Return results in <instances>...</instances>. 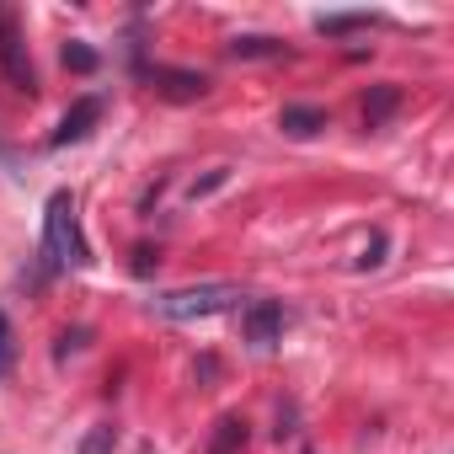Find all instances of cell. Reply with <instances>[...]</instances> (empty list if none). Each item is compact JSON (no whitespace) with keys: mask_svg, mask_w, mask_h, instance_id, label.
Masks as SVG:
<instances>
[{"mask_svg":"<svg viewBox=\"0 0 454 454\" xmlns=\"http://www.w3.org/2000/svg\"><path fill=\"white\" fill-rule=\"evenodd\" d=\"M43 252H49V268H86V241H81V224H75V203L70 192H54L49 208H43Z\"/></svg>","mask_w":454,"mask_h":454,"instance_id":"1","label":"cell"},{"mask_svg":"<svg viewBox=\"0 0 454 454\" xmlns=\"http://www.w3.org/2000/svg\"><path fill=\"white\" fill-rule=\"evenodd\" d=\"M247 294L236 284H192V289H171L155 300V316L160 321H203V316H224L236 310Z\"/></svg>","mask_w":454,"mask_h":454,"instance_id":"2","label":"cell"},{"mask_svg":"<svg viewBox=\"0 0 454 454\" xmlns=\"http://www.w3.org/2000/svg\"><path fill=\"white\" fill-rule=\"evenodd\" d=\"M241 332H247V342H252V348H273V342L284 337V305H273V300H257V305H247V316H241Z\"/></svg>","mask_w":454,"mask_h":454,"instance_id":"3","label":"cell"},{"mask_svg":"<svg viewBox=\"0 0 454 454\" xmlns=\"http://www.w3.org/2000/svg\"><path fill=\"white\" fill-rule=\"evenodd\" d=\"M145 75H150L155 91L171 97V102H198V97L208 91V81H203L198 70H166V65H155V70H145Z\"/></svg>","mask_w":454,"mask_h":454,"instance_id":"4","label":"cell"},{"mask_svg":"<svg viewBox=\"0 0 454 454\" xmlns=\"http://www.w3.org/2000/svg\"><path fill=\"white\" fill-rule=\"evenodd\" d=\"M0 65H6V75H12V86H22V91H33V65H27V49H22V33H17L12 22H0Z\"/></svg>","mask_w":454,"mask_h":454,"instance_id":"5","label":"cell"},{"mask_svg":"<svg viewBox=\"0 0 454 454\" xmlns=\"http://www.w3.org/2000/svg\"><path fill=\"white\" fill-rule=\"evenodd\" d=\"M97 118H102V102H97V97H81V102L65 113V123L54 129V145H75V139H86Z\"/></svg>","mask_w":454,"mask_h":454,"instance_id":"6","label":"cell"},{"mask_svg":"<svg viewBox=\"0 0 454 454\" xmlns=\"http://www.w3.org/2000/svg\"><path fill=\"white\" fill-rule=\"evenodd\" d=\"M401 97H406V91L390 86V81H385V86H369V97H364V129H380V123L401 107Z\"/></svg>","mask_w":454,"mask_h":454,"instance_id":"7","label":"cell"},{"mask_svg":"<svg viewBox=\"0 0 454 454\" xmlns=\"http://www.w3.org/2000/svg\"><path fill=\"white\" fill-rule=\"evenodd\" d=\"M278 129H284L289 139H310V134L326 129V113H321V107H284V113H278Z\"/></svg>","mask_w":454,"mask_h":454,"instance_id":"8","label":"cell"},{"mask_svg":"<svg viewBox=\"0 0 454 454\" xmlns=\"http://www.w3.org/2000/svg\"><path fill=\"white\" fill-rule=\"evenodd\" d=\"M241 443H247V422H241V417H219V422H214L208 454H241Z\"/></svg>","mask_w":454,"mask_h":454,"instance_id":"9","label":"cell"},{"mask_svg":"<svg viewBox=\"0 0 454 454\" xmlns=\"http://www.w3.org/2000/svg\"><path fill=\"white\" fill-rule=\"evenodd\" d=\"M231 54L236 59H284V43L278 38H236Z\"/></svg>","mask_w":454,"mask_h":454,"instance_id":"10","label":"cell"},{"mask_svg":"<svg viewBox=\"0 0 454 454\" xmlns=\"http://www.w3.org/2000/svg\"><path fill=\"white\" fill-rule=\"evenodd\" d=\"M81 454H118V427H113V422H97V427L81 438Z\"/></svg>","mask_w":454,"mask_h":454,"instance_id":"11","label":"cell"},{"mask_svg":"<svg viewBox=\"0 0 454 454\" xmlns=\"http://www.w3.org/2000/svg\"><path fill=\"white\" fill-rule=\"evenodd\" d=\"M12 369H17V332H12L6 310H0V380H6Z\"/></svg>","mask_w":454,"mask_h":454,"instance_id":"12","label":"cell"},{"mask_svg":"<svg viewBox=\"0 0 454 454\" xmlns=\"http://www.w3.org/2000/svg\"><path fill=\"white\" fill-rule=\"evenodd\" d=\"M316 27H321L326 38H337V33H353V27H369V17H358V12H353V17H321Z\"/></svg>","mask_w":454,"mask_h":454,"instance_id":"13","label":"cell"},{"mask_svg":"<svg viewBox=\"0 0 454 454\" xmlns=\"http://www.w3.org/2000/svg\"><path fill=\"white\" fill-rule=\"evenodd\" d=\"M65 65L81 70V75H91V70H97V54H91L86 43H70V49H65Z\"/></svg>","mask_w":454,"mask_h":454,"instance_id":"14","label":"cell"},{"mask_svg":"<svg viewBox=\"0 0 454 454\" xmlns=\"http://www.w3.org/2000/svg\"><path fill=\"white\" fill-rule=\"evenodd\" d=\"M224 176H231V171H224V166H219V171H208L203 182H192V187H187V198H192V203H198V198H208L214 187H224Z\"/></svg>","mask_w":454,"mask_h":454,"instance_id":"15","label":"cell"},{"mask_svg":"<svg viewBox=\"0 0 454 454\" xmlns=\"http://www.w3.org/2000/svg\"><path fill=\"white\" fill-rule=\"evenodd\" d=\"M81 348H86V332L75 326V332H65V337H59V348H54V353H59V358H70V353H81Z\"/></svg>","mask_w":454,"mask_h":454,"instance_id":"16","label":"cell"},{"mask_svg":"<svg viewBox=\"0 0 454 454\" xmlns=\"http://www.w3.org/2000/svg\"><path fill=\"white\" fill-rule=\"evenodd\" d=\"M380 252H385V236H374V241L364 247V257H358V268H380Z\"/></svg>","mask_w":454,"mask_h":454,"instance_id":"17","label":"cell"},{"mask_svg":"<svg viewBox=\"0 0 454 454\" xmlns=\"http://www.w3.org/2000/svg\"><path fill=\"white\" fill-rule=\"evenodd\" d=\"M305 454H310V449H305Z\"/></svg>","mask_w":454,"mask_h":454,"instance_id":"18","label":"cell"}]
</instances>
